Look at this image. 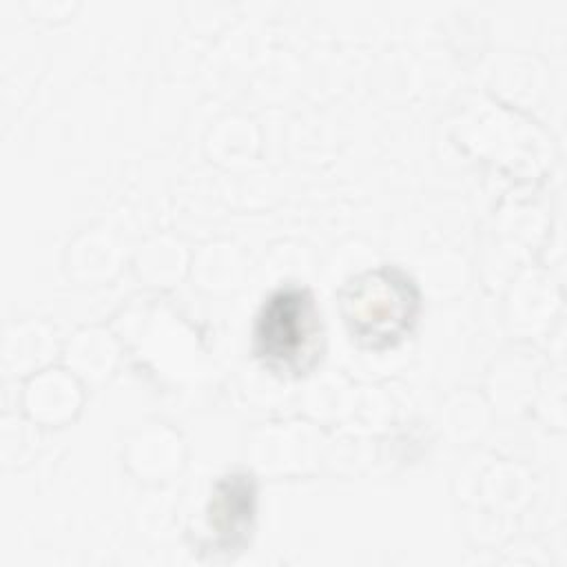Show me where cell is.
Here are the masks:
<instances>
[{
  "label": "cell",
  "mask_w": 567,
  "mask_h": 567,
  "mask_svg": "<svg viewBox=\"0 0 567 567\" xmlns=\"http://www.w3.org/2000/svg\"><path fill=\"white\" fill-rule=\"evenodd\" d=\"M255 354L279 374L308 372L323 346L317 301L301 286H286L268 295L255 319Z\"/></svg>",
  "instance_id": "7a4b0ae2"
},
{
  "label": "cell",
  "mask_w": 567,
  "mask_h": 567,
  "mask_svg": "<svg viewBox=\"0 0 567 567\" xmlns=\"http://www.w3.org/2000/svg\"><path fill=\"white\" fill-rule=\"evenodd\" d=\"M419 308V288L399 266L363 270L339 290V312L350 337L372 350L399 343L416 323Z\"/></svg>",
  "instance_id": "6da1fadb"
},
{
  "label": "cell",
  "mask_w": 567,
  "mask_h": 567,
  "mask_svg": "<svg viewBox=\"0 0 567 567\" xmlns=\"http://www.w3.org/2000/svg\"><path fill=\"white\" fill-rule=\"evenodd\" d=\"M255 514V487L248 476H226L208 505V525L224 547L244 540Z\"/></svg>",
  "instance_id": "3957f363"
}]
</instances>
